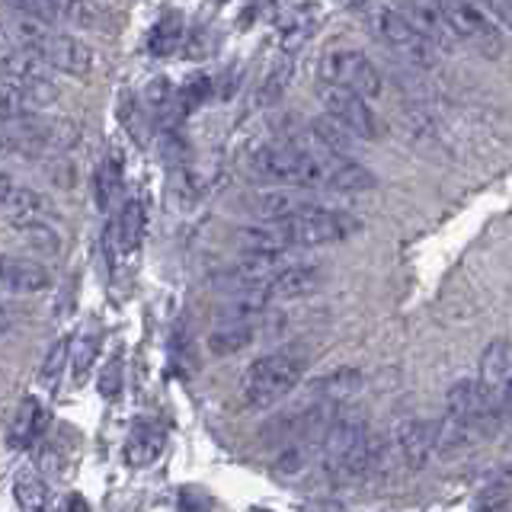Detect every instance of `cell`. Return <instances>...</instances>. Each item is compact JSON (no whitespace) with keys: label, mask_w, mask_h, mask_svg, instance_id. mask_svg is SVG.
I'll return each instance as SVG.
<instances>
[{"label":"cell","mask_w":512,"mask_h":512,"mask_svg":"<svg viewBox=\"0 0 512 512\" xmlns=\"http://www.w3.org/2000/svg\"><path fill=\"white\" fill-rule=\"evenodd\" d=\"M320 288V269L308 263H288L276 279L266 285V295L276 298H304Z\"/></svg>","instance_id":"cell-16"},{"label":"cell","mask_w":512,"mask_h":512,"mask_svg":"<svg viewBox=\"0 0 512 512\" xmlns=\"http://www.w3.org/2000/svg\"><path fill=\"white\" fill-rule=\"evenodd\" d=\"M164 445H167L164 429L154 426V423H138L132 432H128L125 448H122L125 464L128 468H148V464H154L160 458Z\"/></svg>","instance_id":"cell-15"},{"label":"cell","mask_w":512,"mask_h":512,"mask_svg":"<svg viewBox=\"0 0 512 512\" xmlns=\"http://www.w3.org/2000/svg\"><path fill=\"white\" fill-rule=\"evenodd\" d=\"M480 394H484L487 407L503 416L509 407V388H512V346L506 340H493L484 349V359H480Z\"/></svg>","instance_id":"cell-9"},{"label":"cell","mask_w":512,"mask_h":512,"mask_svg":"<svg viewBox=\"0 0 512 512\" xmlns=\"http://www.w3.org/2000/svg\"><path fill=\"white\" fill-rule=\"evenodd\" d=\"M292 80V58L288 55H282L276 64L269 68V74H266V80H263V90H260V103L266 106V103H276L279 96H282V90H285V84Z\"/></svg>","instance_id":"cell-26"},{"label":"cell","mask_w":512,"mask_h":512,"mask_svg":"<svg viewBox=\"0 0 512 512\" xmlns=\"http://www.w3.org/2000/svg\"><path fill=\"white\" fill-rule=\"evenodd\" d=\"M404 13H407V20L432 42V48H436V52H452V48L458 45L436 0H407Z\"/></svg>","instance_id":"cell-13"},{"label":"cell","mask_w":512,"mask_h":512,"mask_svg":"<svg viewBox=\"0 0 512 512\" xmlns=\"http://www.w3.org/2000/svg\"><path fill=\"white\" fill-rule=\"evenodd\" d=\"M304 368H308V359H304L298 349L266 352V356H260L244 372V384H240V394H244L247 407L266 410L272 404H279L285 394L295 391V384L301 381Z\"/></svg>","instance_id":"cell-4"},{"label":"cell","mask_w":512,"mask_h":512,"mask_svg":"<svg viewBox=\"0 0 512 512\" xmlns=\"http://www.w3.org/2000/svg\"><path fill=\"white\" fill-rule=\"evenodd\" d=\"M71 372H74V384H84L90 368L96 362V352H100V333L90 330V333H80L77 343L71 340Z\"/></svg>","instance_id":"cell-24"},{"label":"cell","mask_w":512,"mask_h":512,"mask_svg":"<svg viewBox=\"0 0 512 512\" xmlns=\"http://www.w3.org/2000/svg\"><path fill=\"white\" fill-rule=\"evenodd\" d=\"M311 135H314V141H317V148L320 151H330V154H340V157H349V151H352V144H356L359 138L349 132V128H343L336 119H314L311 122Z\"/></svg>","instance_id":"cell-19"},{"label":"cell","mask_w":512,"mask_h":512,"mask_svg":"<svg viewBox=\"0 0 512 512\" xmlns=\"http://www.w3.org/2000/svg\"><path fill=\"white\" fill-rule=\"evenodd\" d=\"M474 4L484 13H493L503 26L512 29V0H474Z\"/></svg>","instance_id":"cell-31"},{"label":"cell","mask_w":512,"mask_h":512,"mask_svg":"<svg viewBox=\"0 0 512 512\" xmlns=\"http://www.w3.org/2000/svg\"><path fill=\"white\" fill-rule=\"evenodd\" d=\"M144 224H148L144 202L141 199H128L122 205V212H119V221H116V244H119L122 253H135L141 247Z\"/></svg>","instance_id":"cell-17"},{"label":"cell","mask_w":512,"mask_h":512,"mask_svg":"<svg viewBox=\"0 0 512 512\" xmlns=\"http://www.w3.org/2000/svg\"><path fill=\"white\" fill-rule=\"evenodd\" d=\"M253 512H272V509H253Z\"/></svg>","instance_id":"cell-36"},{"label":"cell","mask_w":512,"mask_h":512,"mask_svg":"<svg viewBox=\"0 0 512 512\" xmlns=\"http://www.w3.org/2000/svg\"><path fill=\"white\" fill-rule=\"evenodd\" d=\"M13 500L20 512H48V490L39 474L20 471L13 480Z\"/></svg>","instance_id":"cell-23"},{"label":"cell","mask_w":512,"mask_h":512,"mask_svg":"<svg viewBox=\"0 0 512 512\" xmlns=\"http://www.w3.org/2000/svg\"><path fill=\"white\" fill-rule=\"evenodd\" d=\"M64 512H90V506H87V500L80 493H71L68 503H64Z\"/></svg>","instance_id":"cell-34"},{"label":"cell","mask_w":512,"mask_h":512,"mask_svg":"<svg viewBox=\"0 0 512 512\" xmlns=\"http://www.w3.org/2000/svg\"><path fill=\"white\" fill-rule=\"evenodd\" d=\"M58 20L80 26V29H103L106 26V7L100 0H55Z\"/></svg>","instance_id":"cell-18"},{"label":"cell","mask_w":512,"mask_h":512,"mask_svg":"<svg viewBox=\"0 0 512 512\" xmlns=\"http://www.w3.org/2000/svg\"><path fill=\"white\" fill-rule=\"evenodd\" d=\"M13 228L23 234L29 247H36L39 253H58L61 237L55 231L52 218H13Z\"/></svg>","instance_id":"cell-21"},{"label":"cell","mask_w":512,"mask_h":512,"mask_svg":"<svg viewBox=\"0 0 512 512\" xmlns=\"http://www.w3.org/2000/svg\"><path fill=\"white\" fill-rule=\"evenodd\" d=\"M116 192H119V164L116 160H106L100 173H96V199H100V208H109Z\"/></svg>","instance_id":"cell-27"},{"label":"cell","mask_w":512,"mask_h":512,"mask_svg":"<svg viewBox=\"0 0 512 512\" xmlns=\"http://www.w3.org/2000/svg\"><path fill=\"white\" fill-rule=\"evenodd\" d=\"M320 461L333 480H359L372 464V432L359 410H340L320 445Z\"/></svg>","instance_id":"cell-2"},{"label":"cell","mask_w":512,"mask_h":512,"mask_svg":"<svg viewBox=\"0 0 512 512\" xmlns=\"http://www.w3.org/2000/svg\"><path fill=\"white\" fill-rule=\"evenodd\" d=\"M16 320H20V311L10 308V304H0V336H7L16 327Z\"/></svg>","instance_id":"cell-33"},{"label":"cell","mask_w":512,"mask_h":512,"mask_svg":"<svg viewBox=\"0 0 512 512\" xmlns=\"http://www.w3.org/2000/svg\"><path fill=\"white\" fill-rule=\"evenodd\" d=\"M448 29H452L455 42L474 48L477 55L496 58L503 52V32L496 23L480 10L474 0H436Z\"/></svg>","instance_id":"cell-5"},{"label":"cell","mask_w":512,"mask_h":512,"mask_svg":"<svg viewBox=\"0 0 512 512\" xmlns=\"http://www.w3.org/2000/svg\"><path fill=\"white\" fill-rule=\"evenodd\" d=\"M10 48H13V45H10V36L4 32V26H0V58H4V55L10 52Z\"/></svg>","instance_id":"cell-35"},{"label":"cell","mask_w":512,"mask_h":512,"mask_svg":"<svg viewBox=\"0 0 512 512\" xmlns=\"http://www.w3.org/2000/svg\"><path fill=\"white\" fill-rule=\"evenodd\" d=\"M45 423H48V413L42 407V400L32 397V394L23 397V404H20V410H16L13 423L7 426V436H4L7 448H13V452H26V448L42 436Z\"/></svg>","instance_id":"cell-14"},{"label":"cell","mask_w":512,"mask_h":512,"mask_svg":"<svg viewBox=\"0 0 512 512\" xmlns=\"http://www.w3.org/2000/svg\"><path fill=\"white\" fill-rule=\"evenodd\" d=\"M180 509L183 512H221L215 496L205 493L202 487H183L180 490Z\"/></svg>","instance_id":"cell-28"},{"label":"cell","mask_w":512,"mask_h":512,"mask_svg":"<svg viewBox=\"0 0 512 512\" xmlns=\"http://www.w3.org/2000/svg\"><path fill=\"white\" fill-rule=\"evenodd\" d=\"M16 48H23L32 58H39L48 71L74 74V77H90L96 68V52L74 36L64 32H52L45 23L23 20L16 26Z\"/></svg>","instance_id":"cell-3"},{"label":"cell","mask_w":512,"mask_h":512,"mask_svg":"<svg viewBox=\"0 0 512 512\" xmlns=\"http://www.w3.org/2000/svg\"><path fill=\"white\" fill-rule=\"evenodd\" d=\"M372 26L378 32V39L384 42V48L394 52L400 61L413 64V68H432V64H436V48H432V42L407 20L404 10L381 7L372 16Z\"/></svg>","instance_id":"cell-6"},{"label":"cell","mask_w":512,"mask_h":512,"mask_svg":"<svg viewBox=\"0 0 512 512\" xmlns=\"http://www.w3.org/2000/svg\"><path fill=\"white\" fill-rule=\"evenodd\" d=\"M250 340H253V320L224 317L221 327H215L212 336H208V346H212V352H218V356H228V352L244 349Z\"/></svg>","instance_id":"cell-20"},{"label":"cell","mask_w":512,"mask_h":512,"mask_svg":"<svg viewBox=\"0 0 512 512\" xmlns=\"http://www.w3.org/2000/svg\"><path fill=\"white\" fill-rule=\"evenodd\" d=\"M20 189H23V183L16 180L13 173H7V170H0V205H13V199L20 196Z\"/></svg>","instance_id":"cell-32"},{"label":"cell","mask_w":512,"mask_h":512,"mask_svg":"<svg viewBox=\"0 0 512 512\" xmlns=\"http://www.w3.org/2000/svg\"><path fill=\"white\" fill-rule=\"evenodd\" d=\"M52 285V276L42 263L0 256V295H39Z\"/></svg>","instance_id":"cell-12"},{"label":"cell","mask_w":512,"mask_h":512,"mask_svg":"<svg viewBox=\"0 0 512 512\" xmlns=\"http://www.w3.org/2000/svg\"><path fill=\"white\" fill-rule=\"evenodd\" d=\"M509 404H512V388H509Z\"/></svg>","instance_id":"cell-37"},{"label":"cell","mask_w":512,"mask_h":512,"mask_svg":"<svg viewBox=\"0 0 512 512\" xmlns=\"http://www.w3.org/2000/svg\"><path fill=\"white\" fill-rule=\"evenodd\" d=\"M253 173L266 183L292 189H336V192H365L375 186V176L359 160L330 151H311L301 144H266L250 160Z\"/></svg>","instance_id":"cell-1"},{"label":"cell","mask_w":512,"mask_h":512,"mask_svg":"<svg viewBox=\"0 0 512 512\" xmlns=\"http://www.w3.org/2000/svg\"><path fill=\"white\" fill-rule=\"evenodd\" d=\"M100 394L106 400H119V394H122V359L119 356L103 368V375H100Z\"/></svg>","instance_id":"cell-29"},{"label":"cell","mask_w":512,"mask_h":512,"mask_svg":"<svg viewBox=\"0 0 512 512\" xmlns=\"http://www.w3.org/2000/svg\"><path fill=\"white\" fill-rule=\"evenodd\" d=\"M362 388V372L356 368H340V372L327 375L317 384V397L314 400H330V404H343V400L356 397Z\"/></svg>","instance_id":"cell-22"},{"label":"cell","mask_w":512,"mask_h":512,"mask_svg":"<svg viewBox=\"0 0 512 512\" xmlns=\"http://www.w3.org/2000/svg\"><path fill=\"white\" fill-rule=\"evenodd\" d=\"M71 359V336H61L58 343H52V349H48V356L39 368V384L42 388H55L61 372H64V365H68Z\"/></svg>","instance_id":"cell-25"},{"label":"cell","mask_w":512,"mask_h":512,"mask_svg":"<svg viewBox=\"0 0 512 512\" xmlns=\"http://www.w3.org/2000/svg\"><path fill=\"white\" fill-rule=\"evenodd\" d=\"M506 506H509V490L503 487H493L477 496V512H503Z\"/></svg>","instance_id":"cell-30"},{"label":"cell","mask_w":512,"mask_h":512,"mask_svg":"<svg viewBox=\"0 0 512 512\" xmlns=\"http://www.w3.org/2000/svg\"><path fill=\"white\" fill-rule=\"evenodd\" d=\"M432 452H436V426L423 420H407L397 426L394 455L407 464L410 471H423Z\"/></svg>","instance_id":"cell-11"},{"label":"cell","mask_w":512,"mask_h":512,"mask_svg":"<svg viewBox=\"0 0 512 512\" xmlns=\"http://www.w3.org/2000/svg\"><path fill=\"white\" fill-rule=\"evenodd\" d=\"M320 84L346 87L352 93L365 96V100H372V96L381 93V74L362 52L336 48V52H330L324 61H320Z\"/></svg>","instance_id":"cell-8"},{"label":"cell","mask_w":512,"mask_h":512,"mask_svg":"<svg viewBox=\"0 0 512 512\" xmlns=\"http://www.w3.org/2000/svg\"><path fill=\"white\" fill-rule=\"evenodd\" d=\"M0 71L10 77V84L26 100V106H45L58 100V84L52 71H48L39 58L23 52V48L13 45L10 52L0 58Z\"/></svg>","instance_id":"cell-7"},{"label":"cell","mask_w":512,"mask_h":512,"mask_svg":"<svg viewBox=\"0 0 512 512\" xmlns=\"http://www.w3.org/2000/svg\"><path fill=\"white\" fill-rule=\"evenodd\" d=\"M320 100H324V106H327V116L336 119L343 128H349L359 141L375 138L378 125H375L372 109H368V103H365V96L352 93L346 87L320 84Z\"/></svg>","instance_id":"cell-10"}]
</instances>
